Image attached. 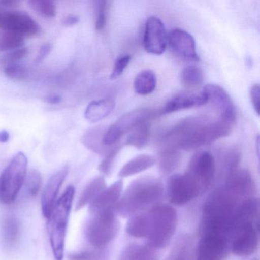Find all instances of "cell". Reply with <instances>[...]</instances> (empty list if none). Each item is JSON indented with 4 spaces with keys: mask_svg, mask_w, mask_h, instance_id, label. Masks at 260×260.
Instances as JSON below:
<instances>
[{
    "mask_svg": "<svg viewBox=\"0 0 260 260\" xmlns=\"http://www.w3.org/2000/svg\"><path fill=\"white\" fill-rule=\"evenodd\" d=\"M62 98L59 95H50L45 98V102L48 104L57 105L61 102Z\"/></svg>",
    "mask_w": 260,
    "mask_h": 260,
    "instance_id": "f6af8a7d",
    "label": "cell"
},
{
    "mask_svg": "<svg viewBox=\"0 0 260 260\" xmlns=\"http://www.w3.org/2000/svg\"><path fill=\"white\" fill-rule=\"evenodd\" d=\"M118 260H158L155 249L147 245L130 243L120 252Z\"/></svg>",
    "mask_w": 260,
    "mask_h": 260,
    "instance_id": "d4e9b609",
    "label": "cell"
},
{
    "mask_svg": "<svg viewBox=\"0 0 260 260\" xmlns=\"http://www.w3.org/2000/svg\"><path fill=\"white\" fill-rule=\"evenodd\" d=\"M105 132H106L100 127H95L87 131L83 137V144L92 151L106 156L112 151L114 145L109 147L103 144Z\"/></svg>",
    "mask_w": 260,
    "mask_h": 260,
    "instance_id": "484cf974",
    "label": "cell"
},
{
    "mask_svg": "<svg viewBox=\"0 0 260 260\" xmlns=\"http://www.w3.org/2000/svg\"><path fill=\"white\" fill-rule=\"evenodd\" d=\"M250 99L254 110L259 115L260 89L258 84H254L250 89Z\"/></svg>",
    "mask_w": 260,
    "mask_h": 260,
    "instance_id": "b9f144b4",
    "label": "cell"
},
{
    "mask_svg": "<svg viewBox=\"0 0 260 260\" xmlns=\"http://www.w3.org/2000/svg\"><path fill=\"white\" fill-rule=\"evenodd\" d=\"M156 160L154 156L149 154H141L127 162L120 170L118 176L129 177L142 173L155 165Z\"/></svg>",
    "mask_w": 260,
    "mask_h": 260,
    "instance_id": "cb8c5ba5",
    "label": "cell"
},
{
    "mask_svg": "<svg viewBox=\"0 0 260 260\" xmlns=\"http://www.w3.org/2000/svg\"><path fill=\"white\" fill-rule=\"evenodd\" d=\"M25 39L22 36L9 31L0 32V52L12 51L22 48Z\"/></svg>",
    "mask_w": 260,
    "mask_h": 260,
    "instance_id": "1f68e13d",
    "label": "cell"
},
{
    "mask_svg": "<svg viewBox=\"0 0 260 260\" xmlns=\"http://www.w3.org/2000/svg\"><path fill=\"white\" fill-rule=\"evenodd\" d=\"M216 161L210 152H197L191 157L186 173L197 184L202 194L212 185L215 178Z\"/></svg>",
    "mask_w": 260,
    "mask_h": 260,
    "instance_id": "9c48e42d",
    "label": "cell"
},
{
    "mask_svg": "<svg viewBox=\"0 0 260 260\" xmlns=\"http://www.w3.org/2000/svg\"><path fill=\"white\" fill-rule=\"evenodd\" d=\"M79 21H80V19H79L78 16H74V15H69L63 19L62 23H63V26L72 27L77 25Z\"/></svg>",
    "mask_w": 260,
    "mask_h": 260,
    "instance_id": "ee69618b",
    "label": "cell"
},
{
    "mask_svg": "<svg viewBox=\"0 0 260 260\" xmlns=\"http://www.w3.org/2000/svg\"><path fill=\"white\" fill-rule=\"evenodd\" d=\"M159 157V169L164 174L174 171L181 161L179 150L173 149H162Z\"/></svg>",
    "mask_w": 260,
    "mask_h": 260,
    "instance_id": "4dcf8cb0",
    "label": "cell"
},
{
    "mask_svg": "<svg viewBox=\"0 0 260 260\" xmlns=\"http://www.w3.org/2000/svg\"><path fill=\"white\" fill-rule=\"evenodd\" d=\"M150 135V124L148 121L140 123L135 128L132 129V133L127 136L125 144L132 146L138 149H141L147 144Z\"/></svg>",
    "mask_w": 260,
    "mask_h": 260,
    "instance_id": "f546056e",
    "label": "cell"
},
{
    "mask_svg": "<svg viewBox=\"0 0 260 260\" xmlns=\"http://www.w3.org/2000/svg\"><path fill=\"white\" fill-rule=\"evenodd\" d=\"M75 188L69 185L57 199L48 217V234L55 260H63L68 220L74 202Z\"/></svg>",
    "mask_w": 260,
    "mask_h": 260,
    "instance_id": "277c9868",
    "label": "cell"
},
{
    "mask_svg": "<svg viewBox=\"0 0 260 260\" xmlns=\"http://www.w3.org/2000/svg\"><path fill=\"white\" fill-rule=\"evenodd\" d=\"M231 250V236L214 230H200L196 260H223Z\"/></svg>",
    "mask_w": 260,
    "mask_h": 260,
    "instance_id": "ba28073f",
    "label": "cell"
},
{
    "mask_svg": "<svg viewBox=\"0 0 260 260\" xmlns=\"http://www.w3.org/2000/svg\"><path fill=\"white\" fill-rule=\"evenodd\" d=\"M121 145L115 144L112 151L108 153L106 156H105L104 159H103L101 164L99 166V170H100L102 173H103L104 175H109L111 173L116 155L118 154V152L121 150Z\"/></svg>",
    "mask_w": 260,
    "mask_h": 260,
    "instance_id": "8d00e7d4",
    "label": "cell"
},
{
    "mask_svg": "<svg viewBox=\"0 0 260 260\" xmlns=\"http://www.w3.org/2000/svg\"><path fill=\"white\" fill-rule=\"evenodd\" d=\"M258 198H248L239 205L231 230V250L233 253L238 256H249L258 249Z\"/></svg>",
    "mask_w": 260,
    "mask_h": 260,
    "instance_id": "7a4b0ae2",
    "label": "cell"
},
{
    "mask_svg": "<svg viewBox=\"0 0 260 260\" xmlns=\"http://www.w3.org/2000/svg\"><path fill=\"white\" fill-rule=\"evenodd\" d=\"M30 7L42 16L47 18L55 17L57 14L56 6L49 0H31L28 2Z\"/></svg>",
    "mask_w": 260,
    "mask_h": 260,
    "instance_id": "e575fe53",
    "label": "cell"
},
{
    "mask_svg": "<svg viewBox=\"0 0 260 260\" xmlns=\"http://www.w3.org/2000/svg\"><path fill=\"white\" fill-rule=\"evenodd\" d=\"M223 186L243 199L252 197L255 189L252 176L245 169H237L231 173L224 181Z\"/></svg>",
    "mask_w": 260,
    "mask_h": 260,
    "instance_id": "ac0fdd59",
    "label": "cell"
},
{
    "mask_svg": "<svg viewBox=\"0 0 260 260\" xmlns=\"http://www.w3.org/2000/svg\"><path fill=\"white\" fill-rule=\"evenodd\" d=\"M20 234L19 220L13 216L6 217L3 223L2 238L6 247L12 249L17 244Z\"/></svg>",
    "mask_w": 260,
    "mask_h": 260,
    "instance_id": "83f0119b",
    "label": "cell"
},
{
    "mask_svg": "<svg viewBox=\"0 0 260 260\" xmlns=\"http://www.w3.org/2000/svg\"><path fill=\"white\" fill-rule=\"evenodd\" d=\"M131 59H132V57L127 54V55L121 56V57H118L115 60L113 70H112V74H111L110 76L111 80H115V79L118 78L122 74L124 70L127 68V65L130 63Z\"/></svg>",
    "mask_w": 260,
    "mask_h": 260,
    "instance_id": "f35d334b",
    "label": "cell"
},
{
    "mask_svg": "<svg viewBox=\"0 0 260 260\" xmlns=\"http://www.w3.org/2000/svg\"><path fill=\"white\" fill-rule=\"evenodd\" d=\"M232 123L211 119L208 117H189L178 123L162 138V149L196 150L220 138L228 136Z\"/></svg>",
    "mask_w": 260,
    "mask_h": 260,
    "instance_id": "6da1fadb",
    "label": "cell"
},
{
    "mask_svg": "<svg viewBox=\"0 0 260 260\" xmlns=\"http://www.w3.org/2000/svg\"><path fill=\"white\" fill-rule=\"evenodd\" d=\"M119 228L115 210L92 211L85 224V238L94 247H104L115 239Z\"/></svg>",
    "mask_w": 260,
    "mask_h": 260,
    "instance_id": "8992f818",
    "label": "cell"
},
{
    "mask_svg": "<svg viewBox=\"0 0 260 260\" xmlns=\"http://www.w3.org/2000/svg\"><path fill=\"white\" fill-rule=\"evenodd\" d=\"M208 101H211L220 115V119L234 124L236 109L234 103L224 89L216 84H208L204 88Z\"/></svg>",
    "mask_w": 260,
    "mask_h": 260,
    "instance_id": "5bb4252c",
    "label": "cell"
},
{
    "mask_svg": "<svg viewBox=\"0 0 260 260\" xmlns=\"http://www.w3.org/2000/svg\"><path fill=\"white\" fill-rule=\"evenodd\" d=\"M3 12L0 11V25H1V19H2Z\"/></svg>",
    "mask_w": 260,
    "mask_h": 260,
    "instance_id": "c3c4849f",
    "label": "cell"
},
{
    "mask_svg": "<svg viewBox=\"0 0 260 260\" xmlns=\"http://www.w3.org/2000/svg\"><path fill=\"white\" fill-rule=\"evenodd\" d=\"M70 260H100V255L97 252L92 251H82L74 252L69 255Z\"/></svg>",
    "mask_w": 260,
    "mask_h": 260,
    "instance_id": "60d3db41",
    "label": "cell"
},
{
    "mask_svg": "<svg viewBox=\"0 0 260 260\" xmlns=\"http://www.w3.org/2000/svg\"><path fill=\"white\" fill-rule=\"evenodd\" d=\"M149 233L147 245L153 249L166 247L173 238L177 226V212L167 204L155 205L148 210Z\"/></svg>",
    "mask_w": 260,
    "mask_h": 260,
    "instance_id": "5b68a950",
    "label": "cell"
},
{
    "mask_svg": "<svg viewBox=\"0 0 260 260\" xmlns=\"http://www.w3.org/2000/svg\"><path fill=\"white\" fill-rule=\"evenodd\" d=\"M4 74L13 80H24L28 76V71L25 67L18 64H10L4 70Z\"/></svg>",
    "mask_w": 260,
    "mask_h": 260,
    "instance_id": "74e56055",
    "label": "cell"
},
{
    "mask_svg": "<svg viewBox=\"0 0 260 260\" xmlns=\"http://www.w3.org/2000/svg\"><path fill=\"white\" fill-rule=\"evenodd\" d=\"M17 4V1H15V0H4V1H0V6L5 7H14Z\"/></svg>",
    "mask_w": 260,
    "mask_h": 260,
    "instance_id": "7dc6e473",
    "label": "cell"
},
{
    "mask_svg": "<svg viewBox=\"0 0 260 260\" xmlns=\"http://www.w3.org/2000/svg\"><path fill=\"white\" fill-rule=\"evenodd\" d=\"M182 84L187 88L197 87L203 82V74L196 67H188L182 71L181 74Z\"/></svg>",
    "mask_w": 260,
    "mask_h": 260,
    "instance_id": "d6a6232c",
    "label": "cell"
},
{
    "mask_svg": "<svg viewBox=\"0 0 260 260\" xmlns=\"http://www.w3.org/2000/svg\"><path fill=\"white\" fill-rule=\"evenodd\" d=\"M106 188V182L103 176L94 178L82 191L76 205V211H80L86 205H90Z\"/></svg>",
    "mask_w": 260,
    "mask_h": 260,
    "instance_id": "7402d4cb",
    "label": "cell"
},
{
    "mask_svg": "<svg viewBox=\"0 0 260 260\" xmlns=\"http://www.w3.org/2000/svg\"><path fill=\"white\" fill-rule=\"evenodd\" d=\"M52 50V45L50 43H45L41 47L40 51H39V54L36 59V63H40L42 62L48 54L51 53Z\"/></svg>",
    "mask_w": 260,
    "mask_h": 260,
    "instance_id": "7bdbcfd3",
    "label": "cell"
},
{
    "mask_svg": "<svg viewBox=\"0 0 260 260\" xmlns=\"http://www.w3.org/2000/svg\"><path fill=\"white\" fill-rule=\"evenodd\" d=\"M156 87V77L152 71H142L138 74L134 81L135 92L141 95L151 94Z\"/></svg>",
    "mask_w": 260,
    "mask_h": 260,
    "instance_id": "f1b7e54d",
    "label": "cell"
},
{
    "mask_svg": "<svg viewBox=\"0 0 260 260\" xmlns=\"http://www.w3.org/2000/svg\"><path fill=\"white\" fill-rule=\"evenodd\" d=\"M168 44L172 51L182 58L189 61H199L194 38L187 31L182 29L170 31Z\"/></svg>",
    "mask_w": 260,
    "mask_h": 260,
    "instance_id": "9a60e30c",
    "label": "cell"
},
{
    "mask_svg": "<svg viewBox=\"0 0 260 260\" xmlns=\"http://www.w3.org/2000/svg\"><path fill=\"white\" fill-rule=\"evenodd\" d=\"M241 153L236 147H228L222 149L218 153L219 174L222 179L226 178L237 170L240 162Z\"/></svg>",
    "mask_w": 260,
    "mask_h": 260,
    "instance_id": "ffe728a7",
    "label": "cell"
},
{
    "mask_svg": "<svg viewBox=\"0 0 260 260\" xmlns=\"http://www.w3.org/2000/svg\"><path fill=\"white\" fill-rule=\"evenodd\" d=\"M25 188L27 194L31 197H35L39 194L42 184V175L39 170H30L25 177Z\"/></svg>",
    "mask_w": 260,
    "mask_h": 260,
    "instance_id": "836d02e7",
    "label": "cell"
},
{
    "mask_svg": "<svg viewBox=\"0 0 260 260\" xmlns=\"http://www.w3.org/2000/svg\"><path fill=\"white\" fill-rule=\"evenodd\" d=\"M157 112L149 109H136L123 115L105 132L103 144L112 146L127 132L135 128L140 123L156 117Z\"/></svg>",
    "mask_w": 260,
    "mask_h": 260,
    "instance_id": "30bf717a",
    "label": "cell"
},
{
    "mask_svg": "<svg viewBox=\"0 0 260 260\" xmlns=\"http://www.w3.org/2000/svg\"><path fill=\"white\" fill-rule=\"evenodd\" d=\"M68 174V167L64 166L52 175L44 188L42 196V209L43 215L46 218H48L54 208L57 194Z\"/></svg>",
    "mask_w": 260,
    "mask_h": 260,
    "instance_id": "e0dca14e",
    "label": "cell"
},
{
    "mask_svg": "<svg viewBox=\"0 0 260 260\" xmlns=\"http://www.w3.org/2000/svg\"><path fill=\"white\" fill-rule=\"evenodd\" d=\"M208 98L205 92H184L176 94L166 103L157 115H166L179 112L184 109L199 107L208 103Z\"/></svg>",
    "mask_w": 260,
    "mask_h": 260,
    "instance_id": "2e32d148",
    "label": "cell"
},
{
    "mask_svg": "<svg viewBox=\"0 0 260 260\" xmlns=\"http://www.w3.org/2000/svg\"><path fill=\"white\" fill-rule=\"evenodd\" d=\"M194 245L192 237L188 234L179 235L166 260H193Z\"/></svg>",
    "mask_w": 260,
    "mask_h": 260,
    "instance_id": "44dd1931",
    "label": "cell"
},
{
    "mask_svg": "<svg viewBox=\"0 0 260 260\" xmlns=\"http://www.w3.org/2000/svg\"><path fill=\"white\" fill-rule=\"evenodd\" d=\"M251 260H258L257 258H254V259H251Z\"/></svg>",
    "mask_w": 260,
    "mask_h": 260,
    "instance_id": "681fc988",
    "label": "cell"
},
{
    "mask_svg": "<svg viewBox=\"0 0 260 260\" xmlns=\"http://www.w3.org/2000/svg\"><path fill=\"white\" fill-rule=\"evenodd\" d=\"M167 194L170 203L179 206L202 196L197 184L186 173L170 176L167 182Z\"/></svg>",
    "mask_w": 260,
    "mask_h": 260,
    "instance_id": "8fae6325",
    "label": "cell"
},
{
    "mask_svg": "<svg viewBox=\"0 0 260 260\" xmlns=\"http://www.w3.org/2000/svg\"><path fill=\"white\" fill-rule=\"evenodd\" d=\"M28 50L26 48H21L19 49L10 51L7 55L4 56L3 61L4 63L10 64H14L16 62L22 60L28 56Z\"/></svg>",
    "mask_w": 260,
    "mask_h": 260,
    "instance_id": "ab89813d",
    "label": "cell"
},
{
    "mask_svg": "<svg viewBox=\"0 0 260 260\" xmlns=\"http://www.w3.org/2000/svg\"><path fill=\"white\" fill-rule=\"evenodd\" d=\"M28 158L19 152L15 155L0 176V200L11 204L16 200L25 182Z\"/></svg>",
    "mask_w": 260,
    "mask_h": 260,
    "instance_id": "52a82bcc",
    "label": "cell"
},
{
    "mask_svg": "<svg viewBox=\"0 0 260 260\" xmlns=\"http://www.w3.org/2000/svg\"><path fill=\"white\" fill-rule=\"evenodd\" d=\"M123 181H116L106 188L100 196L89 205V212L105 210H115L123 190Z\"/></svg>",
    "mask_w": 260,
    "mask_h": 260,
    "instance_id": "d6986e66",
    "label": "cell"
},
{
    "mask_svg": "<svg viewBox=\"0 0 260 260\" xmlns=\"http://www.w3.org/2000/svg\"><path fill=\"white\" fill-rule=\"evenodd\" d=\"M0 29L12 31L25 39L37 36L40 31V27L27 13L10 11L3 12Z\"/></svg>",
    "mask_w": 260,
    "mask_h": 260,
    "instance_id": "7c38bea8",
    "label": "cell"
},
{
    "mask_svg": "<svg viewBox=\"0 0 260 260\" xmlns=\"http://www.w3.org/2000/svg\"><path fill=\"white\" fill-rule=\"evenodd\" d=\"M126 231L137 238H147L149 233L148 211H143L131 216L127 220Z\"/></svg>",
    "mask_w": 260,
    "mask_h": 260,
    "instance_id": "4316f807",
    "label": "cell"
},
{
    "mask_svg": "<svg viewBox=\"0 0 260 260\" xmlns=\"http://www.w3.org/2000/svg\"><path fill=\"white\" fill-rule=\"evenodd\" d=\"M10 135L7 131H0V142L7 143L10 141Z\"/></svg>",
    "mask_w": 260,
    "mask_h": 260,
    "instance_id": "bcb514c9",
    "label": "cell"
},
{
    "mask_svg": "<svg viewBox=\"0 0 260 260\" xmlns=\"http://www.w3.org/2000/svg\"><path fill=\"white\" fill-rule=\"evenodd\" d=\"M107 1H98L96 2V18H95V29L97 31H101L106 26L107 22L108 12Z\"/></svg>",
    "mask_w": 260,
    "mask_h": 260,
    "instance_id": "d590c367",
    "label": "cell"
},
{
    "mask_svg": "<svg viewBox=\"0 0 260 260\" xmlns=\"http://www.w3.org/2000/svg\"><path fill=\"white\" fill-rule=\"evenodd\" d=\"M144 47L149 54L160 55L168 45V36L164 24L157 17L151 16L146 22Z\"/></svg>",
    "mask_w": 260,
    "mask_h": 260,
    "instance_id": "4fadbf2b",
    "label": "cell"
},
{
    "mask_svg": "<svg viewBox=\"0 0 260 260\" xmlns=\"http://www.w3.org/2000/svg\"><path fill=\"white\" fill-rule=\"evenodd\" d=\"M162 182L154 177H141L135 179L127 187L115 206V212L123 217L144 211L156 205L164 196Z\"/></svg>",
    "mask_w": 260,
    "mask_h": 260,
    "instance_id": "3957f363",
    "label": "cell"
},
{
    "mask_svg": "<svg viewBox=\"0 0 260 260\" xmlns=\"http://www.w3.org/2000/svg\"><path fill=\"white\" fill-rule=\"evenodd\" d=\"M115 107V101L110 99L92 102L88 105L85 111V118L89 122H98L109 116Z\"/></svg>",
    "mask_w": 260,
    "mask_h": 260,
    "instance_id": "603a6c76",
    "label": "cell"
}]
</instances>
